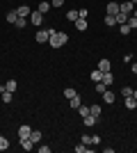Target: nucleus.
<instances>
[{
  "label": "nucleus",
  "mask_w": 137,
  "mask_h": 153,
  "mask_svg": "<svg viewBox=\"0 0 137 153\" xmlns=\"http://www.w3.org/2000/svg\"><path fill=\"white\" fill-rule=\"evenodd\" d=\"M16 14H19L21 19H27V16L32 14V9H30V7H27V5H21L19 9H16Z\"/></svg>",
  "instance_id": "39448f33"
},
{
  "label": "nucleus",
  "mask_w": 137,
  "mask_h": 153,
  "mask_svg": "<svg viewBox=\"0 0 137 153\" xmlns=\"http://www.w3.org/2000/svg\"><path fill=\"white\" fill-rule=\"evenodd\" d=\"M133 73H137V62H135V64H133Z\"/></svg>",
  "instance_id": "ea45409f"
},
{
  "label": "nucleus",
  "mask_w": 137,
  "mask_h": 153,
  "mask_svg": "<svg viewBox=\"0 0 137 153\" xmlns=\"http://www.w3.org/2000/svg\"><path fill=\"white\" fill-rule=\"evenodd\" d=\"M119 9H121V12H124V14H128V16H130V14L135 12V5H133L130 0H124V2L119 5Z\"/></svg>",
  "instance_id": "f03ea898"
},
{
  "label": "nucleus",
  "mask_w": 137,
  "mask_h": 153,
  "mask_svg": "<svg viewBox=\"0 0 137 153\" xmlns=\"http://www.w3.org/2000/svg\"><path fill=\"white\" fill-rule=\"evenodd\" d=\"M130 25H128V23H121V34H130Z\"/></svg>",
  "instance_id": "c756f323"
},
{
  "label": "nucleus",
  "mask_w": 137,
  "mask_h": 153,
  "mask_svg": "<svg viewBox=\"0 0 137 153\" xmlns=\"http://www.w3.org/2000/svg\"><path fill=\"white\" fill-rule=\"evenodd\" d=\"M101 78H103V71H101V69L91 71V80H94V82H101Z\"/></svg>",
  "instance_id": "412c9836"
},
{
  "label": "nucleus",
  "mask_w": 137,
  "mask_h": 153,
  "mask_svg": "<svg viewBox=\"0 0 137 153\" xmlns=\"http://www.w3.org/2000/svg\"><path fill=\"white\" fill-rule=\"evenodd\" d=\"M82 144H87V146H89V144H91V135H82Z\"/></svg>",
  "instance_id": "72a5a7b5"
},
{
  "label": "nucleus",
  "mask_w": 137,
  "mask_h": 153,
  "mask_svg": "<svg viewBox=\"0 0 137 153\" xmlns=\"http://www.w3.org/2000/svg\"><path fill=\"white\" fill-rule=\"evenodd\" d=\"M0 91H2V103H12V98H14L12 91H7L5 87H0Z\"/></svg>",
  "instance_id": "9b49d317"
},
{
  "label": "nucleus",
  "mask_w": 137,
  "mask_h": 153,
  "mask_svg": "<svg viewBox=\"0 0 137 153\" xmlns=\"http://www.w3.org/2000/svg\"><path fill=\"white\" fill-rule=\"evenodd\" d=\"M82 121H85V126H96L98 117H94V114H87V117H82Z\"/></svg>",
  "instance_id": "9d476101"
},
{
  "label": "nucleus",
  "mask_w": 137,
  "mask_h": 153,
  "mask_svg": "<svg viewBox=\"0 0 137 153\" xmlns=\"http://www.w3.org/2000/svg\"><path fill=\"white\" fill-rule=\"evenodd\" d=\"M14 25L19 27V30H23V27H25V19H21V16H19V19H16V23H14Z\"/></svg>",
  "instance_id": "c85d7f7f"
},
{
  "label": "nucleus",
  "mask_w": 137,
  "mask_h": 153,
  "mask_svg": "<svg viewBox=\"0 0 137 153\" xmlns=\"http://www.w3.org/2000/svg\"><path fill=\"white\" fill-rule=\"evenodd\" d=\"M48 41H50V46L53 48H62V46L66 44V41H69V34H66V32H55V34H53L50 39H48Z\"/></svg>",
  "instance_id": "f257e3e1"
},
{
  "label": "nucleus",
  "mask_w": 137,
  "mask_h": 153,
  "mask_svg": "<svg viewBox=\"0 0 137 153\" xmlns=\"http://www.w3.org/2000/svg\"><path fill=\"white\" fill-rule=\"evenodd\" d=\"M130 2H133V5H137V0H130Z\"/></svg>",
  "instance_id": "79ce46f5"
},
{
  "label": "nucleus",
  "mask_w": 137,
  "mask_h": 153,
  "mask_svg": "<svg viewBox=\"0 0 137 153\" xmlns=\"http://www.w3.org/2000/svg\"><path fill=\"white\" fill-rule=\"evenodd\" d=\"M41 137H44V135H41V130H32V133H30V140H32L34 144H37V142H41Z\"/></svg>",
  "instance_id": "6ab92c4d"
},
{
  "label": "nucleus",
  "mask_w": 137,
  "mask_h": 153,
  "mask_svg": "<svg viewBox=\"0 0 137 153\" xmlns=\"http://www.w3.org/2000/svg\"><path fill=\"white\" fill-rule=\"evenodd\" d=\"M78 16H80V19H87V7H82V9H78Z\"/></svg>",
  "instance_id": "f704fd0d"
},
{
  "label": "nucleus",
  "mask_w": 137,
  "mask_h": 153,
  "mask_svg": "<svg viewBox=\"0 0 137 153\" xmlns=\"http://www.w3.org/2000/svg\"><path fill=\"white\" fill-rule=\"evenodd\" d=\"M16 87H19V85H16V80H7V82H5V89L12 91V94L16 91Z\"/></svg>",
  "instance_id": "a211bd4d"
},
{
  "label": "nucleus",
  "mask_w": 137,
  "mask_h": 153,
  "mask_svg": "<svg viewBox=\"0 0 137 153\" xmlns=\"http://www.w3.org/2000/svg\"><path fill=\"white\" fill-rule=\"evenodd\" d=\"M105 25H107V27H114V25H117V19H114L112 14H107V16H105Z\"/></svg>",
  "instance_id": "4be33fe9"
},
{
  "label": "nucleus",
  "mask_w": 137,
  "mask_h": 153,
  "mask_svg": "<svg viewBox=\"0 0 137 153\" xmlns=\"http://www.w3.org/2000/svg\"><path fill=\"white\" fill-rule=\"evenodd\" d=\"M5 19L9 21V23H16V19H19V14H16V9H14V12H9V14L5 16Z\"/></svg>",
  "instance_id": "393cba45"
},
{
  "label": "nucleus",
  "mask_w": 137,
  "mask_h": 153,
  "mask_svg": "<svg viewBox=\"0 0 137 153\" xmlns=\"http://www.w3.org/2000/svg\"><path fill=\"white\" fill-rule=\"evenodd\" d=\"M101 82H103V85H107V87H110V85L114 82V76H112L110 71H105V73H103V78H101Z\"/></svg>",
  "instance_id": "0eeeda50"
},
{
  "label": "nucleus",
  "mask_w": 137,
  "mask_h": 153,
  "mask_svg": "<svg viewBox=\"0 0 137 153\" xmlns=\"http://www.w3.org/2000/svg\"><path fill=\"white\" fill-rule=\"evenodd\" d=\"M98 69L103 71V73H105V71H110V69H112V64H110V59H101V62H98Z\"/></svg>",
  "instance_id": "4468645a"
},
{
  "label": "nucleus",
  "mask_w": 137,
  "mask_h": 153,
  "mask_svg": "<svg viewBox=\"0 0 137 153\" xmlns=\"http://www.w3.org/2000/svg\"><path fill=\"white\" fill-rule=\"evenodd\" d=\"M101 112H103L101 105H91V108H89V114H94V117H101Z\"/></svg>",
  "instance_id": "5701e85b"
},
{
  "label": "nucleus",
  "mask_w": 137,
  "mask_h": 153,
  "mask_svg": "<svg viewBox=\"0 0 137 153\" xmlns=\"http://www.w3.org/2000/svg\"><path fill=\"white\" fill-rule=\"evenodd\" d=\"M9 149V140L7 137H0V151H7Z\"/></svg>",
  "instance_id": "a878e982"
},
{
  "label": "nucleus",
  "mask_w": 137,
  "mask_h": 153,
  "mask_svg": "<svg viewBox=\"0 0 137 153\" xmlns=\"http://www.w3.org/2000/svg\"><path fill=\"white\" fill-rule=\"evenodd\" d=\"M50 2H48V0H44V2H39V7H37V9H39L41 14H46V12H50Z\"/></svg>",
  "instance_id": "dca6fc26"
},
{
  "label": "nucleus",
  "mask_w": 137,
  "mask_h": 153,
  "mask_svg": "<svg viewBox=\"0 0 137 153\" xmlns=\"http://www.w3.org/2000/svg\"><path fill=\"white\" fill-rule=\"evenodd\" d=\"M78 112H80V117H87V114H89V108H87V105H80Z\"/></svg>",
  "instance_id": "7c9ffc66"
},
{
  "label": "nucleus",
  "mask_w": 137,
  "mask_h": 153,
  "mask_svg": "<svg viewBox=\"0 0 137 153\" xmlns=\"http://www.w3.org/2000/svg\"><path fill=\"white\" fill-rule=\"evenodd\" d=\"M21 146L25 149V151H32V146H34V142L30 140V137H25V140H21Z\"/></svg>",
  "instance_id": "2eb2a0df"
},
{
  "label": "nucleus",
  "mask_w": 137,
  "mask_h": 153,
  "mask_svg": "<svg viewBox=\"0 0 137 153\" xmlns=\"http://www.w3.org/2000/svg\"><path fill=\"white\" fill-rule=\"evenodd\" d=\"M39 153H50V146H39Z\"/></svg>",
  "instance_id": "58836bf2"
},
{
  "label": "nucleus",
  "mask_w": 137,
  "mask_h": 153,
  "mask_svg": "<svg viewBox=\"0 0 137 153\" xmlns=\"http://www.w3.org/2000/svg\"><path fill=\"white\" fill-rule=\"evenodd\" d=\"M73 23H76V30H78V32L87 30V19H78V21H73Z\"/></svg>",
  "instance_id": "6e6552de"
},
{
  "label": "nucleus",
  "mask_w": 137,
  "mask_h": 153,
  "mask_svg": "<svg viewBox=\"0 0 137 153\" xmlns=\"http://www.w3.org/2000/svg\"><path fill=\"white\" fill-rule=\"evenodd\" d=\"M30 19H32V25H41V23H44V14L37 9V12L30 14Z\"/></svg>",
  "instance_id": "20e7f679"
},
{
  "label": "nucleus",
  "mask_w": 137,
  "mask_h": 153,
  "mask_svg": "<svg viewBox=\"0 0 137 153\" xmlns=\"http://www.w3.org/2000/svg\"><path fill=\"white\" fill-rule=\"evenodd\" d=\"M80 16H78V9H71V12L66 14V21H78Z\"/></svg>",
  "instance_id": "b1692460"
},
{
  "label": "nucleus",
  "mask_w": 137,
  "mask_h": 153,
  "mask_svg": "<svg viewBox=\"0 0 137 153\" xmlns=\"http://www.w3.org/2000/svg\"><path fill=\"white\" fill-rule=\"evenodd\" d=\"M50 5L53 7H62V5H64V0H50Z\"/></svg>",
  "instance_id": "e433bc0d"
},
{
  "label": "nucleus",
  "mask_w": 137,
  "mask_h": 153,
  "mask_svg": "<svg viewBox=\"0 0 137 153\" xmlns=\"http://www.w3.org/2000/svg\"><path fill=\"white\" fill-rule=\"evenodd\" d=\"M105 89H107V85H103V82H96V91H98V94H103Z\"/></svg>",
  "instance_id": "2f4dec72"
},
{
  "label": "nucleus",
  "mask_w": 137,
  "mask_h": 153,
  "mask_svg": "<svg viewBox=\"0 0 137 153\" xmlns=\"http://www.w3.org/2000/svg\"><path fill=\"white\" fill-rule=\"evenodd\" d=\"M34 39H37V44H46L48 41V30H39L34 34Z\"/></svg>",
  "instance_id": "423d86ee"
},
{
  "label": "nucleus",
  "mask_w": 137,
  "mask_h": 153,
  "mask_svg": "<svg viewBox=\"0 0 137 153\" xmlns=\"http://www.w3.org/2000/svg\"><path fill=\"white\" fill-rule=\"evenodd\" d=\"M133 98H135V101H137V89H133Z\"/></svg>",
  "instance_id": "a19ab883"
},
{
  "label": "nucleus",
  "mask_w": 137,
  "mask_h": 153,
  "mask_svg": "<svg viewBox=\"0 0 137 153\" xmlns=\"http://www.w3.org/2000/svg\"><path fill=\"white\" fill-rule=\"evenodd\" d=\"M101 96H103V98H105V103H114V101H117V96L112 94V91H107V89H105V91H103V94H101Z\"/></svg>",
  "instance_id": "f3484780"
},
{
  "label": "nucleus",
  "mask_w": 137,
  "mask_h": 153,
  "mask_svg": "<svg viewBox=\"0 0 137 153\" xmlns=\"http://www.w3.org/2000/svg\"><path fill=\"white\" fill-rule=\"evenodd\" d=\"M69 105H71V108H73V110H78V108H80V105H82V101H80V96H78V94H76V96H73V98H69Z\"/></svg>",
  "instance_id": "1a4fd4ad"
},
{
  "label": "nucleus",
  "mask_w": 137,
  "mask_h": 153,
  "mask_svg": "<svg viewBox=\"0 0 137 153\" xmlns=\"http://www.w3.org/2000/svg\"><path fill=\"white\" fill-rule=\"evenodd\" d=\"M124 105H126V108H128V110H135V108H137V101H135V98H133V96H126Z\"/></svg>",
  "instance_id": "f8f14e48"
},
{
  "label": "nucleus",
  "mask_w": 137,
  "mask_h": 153,
  "mask_svg": "<svg viewBox=\"0 0 137 153\" xmlns=\"http://www.w3.org/2000/svg\"><path fill=\"white\" fill-rule=\"evenodd\" d=\"M76 94H78V91H76V89H71V87H66V89H64V96H66V101H69V98H73Z\"/></svg>",
  "instance_id": "bb28decb"
},
{
  "label": "nucleus",
  "mask_w": 137,
  "mask_h": 153,
  "mask_svg": "<svg viewBox=\"0 0 137 153\" xmlns=\"http://www.w3.org/2000/svg\"><path fill=\"white\" fill-rule=\"evenodd\" d=\"M76 151H78V153H85V151H87V144H80V146H76Z\"/></svg>",
  "instance_id": "4c0bfd02"
},
{
  "label": "nucleus",
  "mask_w": 137,
  "mask_h": 153,
  "mask_svg": "<svg viewBox=\"0 0 137 153\" xmlns=\"http://www.w3.org/2000/svg\"><path fill=\"white\" fill-rule=\"evenodd\" d=\"M107 14H112V16L119 14V2H110V5H107Z\"/></svg>",
  "instance_id": "aec40b11"
},
{
  "label": "nucleus",
  "mask_w": 137,
  "mask_h": 153,
  "mask_svg": "<svg viewBox=\"0 0 137 153\" xmlns=\"http://www.w3.org/2000/svg\"><path fill=\"white\" fill-rule=\"evenodd\" d=\"M91 144H96V146H98V144H101V137H98V135H91Z\"/></svg>",
  "instance_id": "c9c22d12"
},
{
  "label": "nucleus",
  "mask_w": 137,
  "mask_h": 153,
  "mask_svg": "<svg viewBox=\"0 0 137 153\" xmlns=\"http://www.w3.org/2000/svg\"><path fill=\"white\" fill-rule=\"evenodd\" d=\"M128 25L130 30H137V16H128Z\"/></svg>",
  "instance_id": "cd10ccee"
},
{
  "label": "nucleus",
  "mask_w": 137,
  "mask_h": 153,
  "mask_svg": "<svg viewBox=\"0 0 137 153\" xmlns=\"http://www.w3.org/2000/svg\"><path fill=\"white\" fill-rule=\"evenodd\" d=\"M121 94H124V98H126V96H133V87H124Z\"/></svg>",
  "instance_id": "473e14b6"
},
{
  "label": "nucleus",
  "mask_w": 137,
  "mask_h": 153,
  "mask_svg": "<svg viewBox=\"0 0 137 153\" xmlns=\"http://www.w3.org/2000/svg\"><path fill=\"white\" fill-rule=\"evenodd\" d=\"M114 19H117V23L121 25V23H128V14H124L121 9H119V14H114Z\"/></svg>",
  "instance_id": "ddd939ff"
},
{
  "label": "nucleus",
  "mask_w": 137,
  "mask_h": 153,
  "mask_svg": "<svg viewBox=\"0 0 137 153\" xmlns=\"http://www.w3.org/2000/svg\"><path fill=\"white\" fill-rule=\"evenodd\" d=\"M30 133H32V128L27 126V123H23V126L19 128V140H25V137H30Z\"/></svg>",
  "instance_id": "7ed1b4c3"
}]
</instances>
